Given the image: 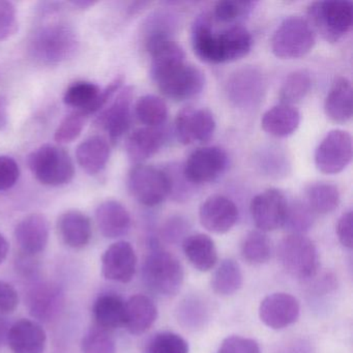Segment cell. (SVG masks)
Returning a JSON list of instances; mask_svg holds the SVG:
<instances>
[{
  "label": "cell",
  "mask_w": 353,
  "mask_h": 353,
  "mask_svg": "<svg viewBox=\"0 0 353 353\" xmlns=\"http://www.w3.org/2000/svg\"><path fill=\"white\" fill-rule=\"evenodd\" d=\"M324 110L330 121L344 123L350 121L353 114V90L347 78L334 80L324 103Z\"/></svg>",
  "instance_id": "23"
},
{
  "label": "cell",
  "mask_w": 353,
  "mask_h": 353,
  "mask_svg": "<svg viewBox=\"0 0 353 353\" xmlns=\"http://www.w3.org/2000/svg\"><path fill=\"white\" fill-rule=\"evenodd\" d=\"M130 193L142 205L156 206L171 194V181L167 171L150 165H136L128 177Z\"/></svg>",
  "instance_id": "9"
},
{
  "label": "cell",
  "mask_w": 353,
  "mask_h": 353,
  "mask_svg": "<svg viewBox=\"0 0 353 353\" xmlns=\"http://www.w3.org/2000/svg\"><path fill=\"white\" fill-rule=\"evenodd\" d=\"M63 295L59 287L53 284L39 285L30 294V313L41 320H51L61 309Z\"/></svg>",
  "instance_id": "29"
},
{
  "label": "cell",
  "mask_w": 353,
  "mask_h": 353,
  "mask_svg": "<svg viewBox=\"0 0 353 353\" xmlns=\"http://www.w3.org/2000/svg\"><path fill=\"white\" fill-rule=\"evenodd\" d=\"M152 57L150 74L160 92L174 101H185L199 94L205 76L195 65L185 63V55L170 36L158 34L146 42Z\"/></svg>",
  "instance_id": "1"
},
{
  "label": "cell",
  "mask_w": 353,
  "mask_h": 353,
  "mask_svg": "<svg viewBox=\"0 0 353 353\" xmlns=\"http://www.w3.org/2000/svg\"><path fill=\"white\" fill-rule=\"evenodd\" d=\"M314 223V212L307 203L301 201L289 203L284 227L294 234H303Z\"/></svg>",
  "instance_id": "37"
},
{
  "label": "cell",
  "mask_w": 353,
  "mask_h": 353,
  "mask_svg": "<svg viewBox=\"0 0 353 353\" xmlns=\"http://www.w3.org/2000/svg\"><path fill=\"white\" fill-rule=\"evenodd\" d=\"M137 256L131 243L117 241L112 243L102 256L103 276L107 280L129 283L135 276Z\"/></svg>",
  "instance_id": "16"
},
{
  "label": "cell",
  "mask_w": 353,
  "mask_h": 353,
  "mask_svg": "<svg viewBox=\"0 0 353 353\" xmlns=\"http://www.w3.org/2000/svg\"><path fill=\"white\" fill-rule=\"evenodd\" d=\"M142 272L146 286L163 296H172L179 293L185 279L179 260L163 250H154L146 257Z\"/></svg>",
  "instance_id": "5"
},
{
  "label": "cell",
  "mask_w": 353,
  "mask_h": 353,
  "mask_svg": "<svg viewBox=\"0 0 353 353\" xmlns=\"http://www.w3.org/2000/svg\"><path fill=\"white\" fill-rule=\"evenodd\" d=\"M194 52L202 61L210 63H232L247 57L252 49L253 39L247 28L231 26L214 32L210 18L200 17L192 32Z\"/></svg>",
  "instance_id": "2"
},
{
  "label": "cell",
  "mask_w": 353,
  "mask_h": 353,
  "mask_svg": "<svg viewBox=\"0 0 353 353\" xmlns=\"http://www.w3.org/2000/svg\"><path fill=\"white\" fill-rule=\"evenodd\" d=\"M226 92L231 103L239 108H256L263 101L265 79L257 69L243 68L230 76Z\"/></svg>",
  "instance_id": "12"
},
{
  "label": "cell",
  "mask_w": 353,
  "mask_h": 353,
  "mask_svg": "<svg viewBox=\"0 0 353 353\" xmlns=\"http://www.w3.org/2000/svg\"><path fill=\"white\" fill-rule=\"evenodd\" d=\"M49 222L41 214L22 219L15 229V239L26 255L34 256L44 251L49 241Z\"/></svg>",
  "instance_id": "19"
},
{
  "label": "cell",
  "mask_w": 353,
  "mask_h": 353,
  "mask_svg": "<svg viewBox=\"0 0 353 353\" xmlns=\"http://www.w3.org/2000/svg\"><path fill=\"white\" fill-rule=\"evenodd\" d=\"M9 253V243L6 237L0 233V264L5 261Z\"/></svg>",
  "instance_id": "48"
},
{
  "label": "cell",
  "mask_w": 353,
  "mask_h": 353,
  "mask_svg": "<svg viewBox=\"0 0 353 353\" xmlns=\"http://www.w3.org/2000/svg\"><path fill=\"white\" fill-rule=\"evenodd\" d=\"M254 3L251 1H219L214 6V16L216 21L230 23L247 16L251 12Z\"/></svg>",
  "instance_id": "41"
},
{
  "label": "cell",
  "mask_w": 353,
  "mask_h": 353,
  "mask_svg": "<svg viewBox=\"0 0 353 353\" xmlns=\"http://www.w3.org/2000/svg\"><path fill=\"white\" fill-rule=\"evenodd\" d=\"M9 330L10 327L8 326L7 322L0 318V345L3 343V341L7 340Z\"/></svg>",
  "instance_id": "50"
},
{
  "label": "cell",
  "mask_w": 353,
  "mask_h": 353,
  "mask_svg": "<svg viewBox=\"0 0 353 353\" xmlns=\"http://www.w3.org/2000/svg\"><path fill=\"white\" fill-rule=\"evenodd\" d=\"M219 353H261V351L253 339L231 336L223 341Z\"/></svg>",
  "instance_id": "43"
},
{
  "label": "cell",
  "mask_w": 353,
  "mask_h": 353,
  "mask_svg": "<svg viewBox=\"0 0 353 353\" xmlns=\"http://www.w3.org/2000/svg\"><path fill=\"white\" fill-rule=\"evenodd\" d=\"M8 125V102L5 97L0 96V131Z\"/></svg>",
  "instance_id": "47"
},
{
  "label": "cell",
  "mask_w": 353,
  "mask_h": 353,
  "mask_svg": "<svg viewBox=\"0 0 353 353\" xmlns=\"http://www.w3.org/2000/svg\"><path fill=\"white\" fill-rule=\"evenodd\" d=\"M183 249L190 263L200 272L212 270L218 262L216 245L208 235L203 233L185 237Z\"/></svg>",
  "instance_id": "28"
},
{
  "label": "cell",
  "mask_w": 353,
  "mask_h": 353,
  "mask_svg": "<svg viewBox=\"0 0 353 353\" xmlns=\"http://www.w3.org/2000/svg\"><path fill=\"white\" fill-rule=\"evenodd\" d=\"M72 6L78 8L80 10L90 9V7H94L96 5L97 1H92V0H75V1H71Z\"/></svg>",
  "instance_id": "49"
},
{
  "label": "cell",
  "mask_w": 353,
  "mask_h": 353,
  "mask_svg": "<svg viewBox=\"0 0 353 353\" xmlns=\"http://www.w3.org/2000/svg\"><path fill=\"white\" fill-rule=\"evenodd\" d=\"M19 305L17 291L9 283L0 281V315L13 313Z\"/></svg>",
  "instance_id": "45"
},
{
  "label": "cell",
  "mask_w": 353,
  "mask_h": 353,
  "mask_svg": "<svg viewBox=\"0 0 353 353\" xmlns=\"http://www.w3.org/2000/svg\"><path fill=\"white\" fill-rule=\"evenodd\" d=\"M81 350L82 353H115L117 346L108 330L96 326L82 339Z\"/></svg>",
  "instance_id": "39"
},
{
  "label": "cell",
  "mask_w": 353,
  "mask_h": 353,
  "mask_svg": "<svg viewBox=\"0 0 353 353\" xmlns=\"http://www.w3.org/2000/svg\"><path fill=\"white\" fill-rule=\"evenodd\" d=\"M243 283V272L239 264L234 260L226 259L214 270L210 285L216 294L228 296L237 292Z\"/></svg>",
  "instance_id": "33"
},
{
  "label": "cell",
  "mask_w": 353,
  "mask_h": 353,
  "mask_svg": "<svg viewBox=\"0 0 353 353\" xmlns=\"http://www.w3.org/2000/svg\"><path fill=\"white\" fill-rule=\"evenodd\" d=\"M352 150L350 134L342 130H332L316 150V167L324 174H338L350 164Z\"/></svg>",
  "instance_id": "10"
},
{
  "label": "cell",
  "mask_w": 353,
  "mask_h": 353,
  "mask_svg": "<svg viewBox=\"0 0 353 353\" xmlns=\"http://www.w3.org/2000/svg\"><path fill=\"white\" fill-rule=\"evenodd\" d=\"M239 210L226 196L212 195L199 208V220L206 230L212 233L228 232L236 224Z\"/></svg>",
  "instance_id": "17"
},
{
  "label": "cell",
  "mask_w": 353,
  "mask_h": 353,
  "mask_svg": "<svg viewBox=\"0 0 353 353\" xmlns=\"http://www.w3.org/2000/svg\"><path fill=\"white\" fill-rule=\"evenodd\" d=\"M336 234L339 241L345 248L352 249L353 247V214L352 212H345L336 223Z\"/></svg>",
  "instance_id": "46"
},
{
  "label": "cell",
  "mask_w": 353,
  "mask_h": 353,
  "mask_svg": "<svg viewBox=\"0 0 353 353\" xmlns=\"http://www.w3.org/2000/svg\"><path fill=\"white\" fill-rule=\"evenodd\" d=\"M301 123L299 110L288 105H276L264 113L261 128L268 135L285 138L292 135Z\"/></svg>",
  "instance_id": "27"
},
{
  "label": "cell",
  "mask_w": 353,
  "mask_h": 353,
  "mask_svg": "<svg viewBox=\"0 0 353 353\" xmlns=\"http://www.w3.org/2000/svg\"><path fill=\"white\" fill-rule=\"evenodd\" d=\"M299 313V301L288 293H272L260 303V319L272 330H282L294 323Z\"/></svg>",
  "instance_id": "18"
},
{
  "label": "cell",
  "mask_w": 353,
  "mask_h": 353,
  "mask_svg": "<svg viewBox=\"0 0 353 353\" xmlns=\"http://www.w3.org/2000/svg\"><path fill=\"white\" fill-rule=\"evenodd\" d=\"M28 167L41 183L51 187L67 185L75 174L73 161L63 148L44 144L28 157Z\"/></svg>",
  "instance_id": "4"
},
{
  "label": "cell",
  "mask_w": 353,
  "mask_h": 353,
  "mask_svg": "<svg viewBox=\"0 0 353 353\" xmlns=\"http://www.w3.org/2000/svg\"><path fill=\"white\" fill-rule=\"evenodd\" d=\"M110 144L102 136H92L78 145L76 159L78 164L88 174H98L104 170L110 159Z\"/></svg>",
  "instance_id": "26"
},
{
  "label": "cell",
  "mask_w": 353,
  "mask_h": 353,
  "mask_svg": "<svg viewBox=\"0 0 353 353\" xmlns=\"http://www.w3.org/2000/svg\"><path fill=\"white\" fill-rule=\"evenodd\" d=\"M99 230L107 239H119L129 232L131 216L127 208L117 200H106L96 210Z\"/></svg>",
  "instance_id": "21"
},
{
  "label": "cell",
  "mask_w": 353,
  "mask_h": 353,
  "mask_svg": "<svg viewBox=\"0 0 353 353\" xmlns=\"http://www.w3.org/2000/svg\"><path fill=\"white\" fill-rule=\"evenodd\" d=\"M272 241L260 230L251 231L243 239L241 255L250 264H263L272 257Z\"/></svg>",
  "instance_id": "36"
},
{
  "label": "cell",
  "mask_w": 353,
  "mask_h": 353,
  "mask_svg": "<svg viewBox=\"0 0 353 353\" xmlns=\"http://www.w3.org/2000/svg\"><path fill=\"white\" fill-rule=\"evenodd\" d=\"M228 156L218 146H205L192 152L183 168L185 179L191 185L216 181L226 171Z\"/></svg>",
  "instance_id": "11"
},
{
  "label": "cell",
  "mask_w": 353,
  "mask_h": 353,
  "mask_svg": "<svg viewBox=\"0 0 353 353\" xmlns=\"http://www.w3.org/2000/svg\"><path fill=\"white\" fill-rule=\"evenodd\" d=\"M20 176L19 165L11 157L0 156V191L12 189Z\"/></svg>",
  "instance_id": "44"
},
{
  "label": "cell",
  "mask_w": 353,
  "mask_h": 353,
  "mask_svg": "<svg viewBox=\"0 0 353 353\" xmlns=\"http://www.w3.org/2000/svg\"><path fill=\"white\" fill-rule=\"evenodd\" d=\"M312 88L311 76L305 71H296L289 74L279 92L281 104L293 106L303 101Z\"/></svg>",
  "instance_id": "35"
},
{
  "label": "cell",
  "mask_w": 353,
  "mask_h": 353,
  "mask_svg": "<svg viewBox=\"0 0 353 353\" xmlns=\"http://www.w3.org/2000/svg\"><path fill=\"white\" fill-rule=\"evenodd\" d=\"M101 90L97 84L92 82H75L65 90L63 103L77 111H82L88 117L101 111L99 103Z\"/></svg>",
  "instance_id": "30"
},
{
  "label": "cell",
  "mask_w": 353,
  "mask_h": 353,
  "mask_svg": "<svg viewBox=\"0 0 353 353\" xmlns=\"http://www.w3.org/2000/svg\"><path fill=\"white\" fill-rule=\"evenodd\" d=\"M97 326L105 330H117L123 325L125 301L117 294H104L94 305Z\"/></svg>",
  "instance_id": "31"
},
{
  "label": "cell",
  "mask_w": 353,
  "mask_h": 353,
  "mask_svg": "<svg viewBox=\"0 0 353 353\" xmlns=\"http://www.w3.org/2000/svg\"><path fill=\"white\" fill-rule=\"evenodd\" d=\"M134 90L132 86L121 88L117 97L96 119V125L108 134L112 143L119 141L131 125V108Z\"/></svg>",
  "instance_id": "15"
},
{
  "label": "cell",
  "mask_w": 353,
  "mask_h": 353,
  "mask_svg": "<svg viewBox=\"0 0 353 353\" xmlns=\"http://www.w3.org/2000/svg\"><path fill=\"white\" fill-rule=\"evenodd\" d=\"M305 200L314 214H326L338 208L340 193L338 188L332 183H315L305 189Z\"/></svg>",
  "instance_id": "32"
},
{
  "label": "cell",
  "mask_w": 353,
  "mask_h": 353,
  "mask_svg": "<svg viewBox=\"0 0 353 353\" xmlns=\"http://www.w3.org/2000/svg\"><path fill=\"white\" fill-rule=\"evenodd\" d=\"M7 341L14 353H44L47 334L38 322L21 319L11 326Z\"/></svg>",
  "instance_id": "20"
},
{
  "label": "cell",
  "mask_w": 353,
  "mask_h": 353,
  "mask_svg": "<svg viewBox=\"0 0 353 353\" xmlns=\"http://www.w3.org/2000/svg\"><path fill=\"white\" fill-rule=\"evenodd\" d=\"M59 235L65 245L73 249H81L92 239L90 218L79 210H68L57 221Z\"/></svg>",
  "instance_id": "24"
},
{
  "label": "cell",
  "mask_w": 353,
  "mask_h": 353,
  "mask_svg": "<svg viewBox=\"0 0 353 353\" xmlns=\"http://www.w3.org/2000/svg\"><path fill=\"white\" fill-rule=\"evenodd\" d=\"M18 30L17 12L10 1L0 0V41L6 40Z\"/></svg>",
  "instance_id": "42"
},
{
  "label": "cell",
  "mask_w": 353,
  "mask_h": 353,
  "mask_svg": "<svg viewBox=\"0 0 353 353\" xmlns=\"http://www.w3.org/2000/svg\"><path fill=\"white\" fill-rule=\"evenodd\" d=\"M309 23L328 42H338L350 32L353 5L350 1H318L309 9Z\"/></svg>",
  "instance_id": "8"
},
{
  "label": "cell",
  "mask_w": 353,
  "mask_h": 353,
  "mask_svg": "<svg viewBox=\"0 0 353 353\" xmlns=\"http://www.w3.org/2000/svg\"><path fill=\"white\" fill-rule=\"evenodd\" d=\"M281 265L293 278L307 280L317 274L318 253L311 239L303 234L287 235L278 248Z\"/></svg>",
  "instance_id": "7"
},
{
  "label": "cell",
  "mask_w": 353,
  "mask_h": 353,
  "mask_svg": "<svg viewBox=\"0 0 353 353\" xmlns=\"http://www.w3.org/2000/svg\"><path fill=\"white\" fill-rule=\"evenodd\" d=\"M135 113L145 127L158 129L168 119V107L160 97L148 94L137 101Z\"/></svg>",
  "instance_id": "34"
},
{
  "label": "cell",
  "mask_w": 353,
  "mask_h": 353,
  "mask_svg": "<svg viewBox=\"0 0 353 353\" xmlns=\"http://www.w3.org/2000/svg\"><path fill=\"white\" fill-rule=\"evenodd\" d=\"M164 143V135L154 128H140L135 130L125 142V150L131 162L136 165L152 158Z\"/></svg>",
  "instance_id": "25"
},
{
  "label": "cell",
  "mask_w": 353,
  "mask_h": 353,
  "mask_svg": "<svg viewBox=\"0 0 353 353\" xmlns=\"http://www.w3.org/2000/svg\"><path fill=\"white\" fill-rule=\"evenodd\" d=\"M216 121L208 109L187 107L177 113L174 132L177 140L183 145L195 142H208L214 135Z\"/></svg>",
  "instance_id": "14"
},
{
  "label": "cell",
  "mask_w": 353,
  "mask_h": 353,
  "mask_svg": "<svg viewBox=\"0 0 353 353\" xmlns=\"http://www.w3.org/2000/svg\"><path fill=\"white\" fill-rule=\"evenodd\" d=\"M315 32L307 20L290 17L276 28L272 38V53L279 59H297L311 52Z\"/></svg>",
  "instance_id": "6"
},
{
  "label": "cell",
  "mask_w": 353,
  "mask_h": 353,
  "mask_svg": "<svg viewBox=\"0 0 353 353\" xmlns=\"http://www.w3.org/2000/svg\"><path fill=\"white\" fill-rule=\"evenodd\" d=\"M158 318V309L154 301L143 294L133 295L125 303L123 325L132 334L148 332Z\"/></svg>",
  "instance_id": "22"
},
{
  "label": "cell",
  "mask_w": 353,
  "mask_h": 353,
  "mask_svg": "<svg viewBox=\"0 0 353 353\" xmlns=\"http://www.w3.org/2000/svg\"><path fill=\"white\" fill-rule=\"evenodd\" d=\"M288 200L278 189H268L256 195L250 204V212L256 227L262 232L284 227Z\"/></svg>",
  "instance_id": "13"
},
{
  "label": "cell",
  "mask_w": 353,
  "mask_h": 353,
  "mask_svg": "<svg viewBox=\"0 0 353 353\" xmlns=\"http://www.w3.org/2000/svg\"><path fill=\"white\" fill-rule=\"evenodd\" d=\"M78 48L74 28L65 22H52L41 26L30 41V52L39 63L57 65L73 57Z\"/></svg>",
  "instance_id": "3"
},
{
  "label": "cell",
  "mask_w": 353,
  "mask_h": 353,
  "mask_svg": "<svg viewBox=\"0 0 353 353\" xmlns=\"http://www.w3.org/2000/svg\"><path fill=\"white\" fill-rule=\"evenodd\" d=\"M148 353H189V344L175 332H160L150 341Z\"/></svg>",
  "instance_id": "40"
},
{
  "label": "cell",
  "mask_w": 353,
  "mask_h": 353,
  "mask_svg": "<svg viewBox=\"0 0 353 353\" xmlns=\"http://www.w3.org/2000/svg\"><path fill=\"white\" fill-rule=\"evenodd\" d=\"M88 117L85 113L77 110L68 114L55 131V141L59 144L75 141L81 135Z\"/></svg>",
  "instance_id": "38"
}]
</instances>
